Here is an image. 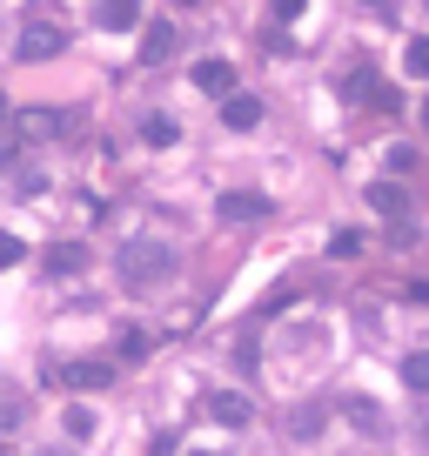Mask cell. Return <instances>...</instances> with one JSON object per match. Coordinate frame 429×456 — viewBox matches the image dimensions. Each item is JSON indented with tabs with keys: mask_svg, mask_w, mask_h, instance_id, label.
Listing matches in <instances>:
<instances>
[{
	"mask_svg": "<svg viewBox=\"0 0 429 456\" xmlns=\"http://www.w3.org/2000/svg\"><path fill=\"white\" fill-rule=\"evenodd\" d=\"M115 370L121 362H108V356H74V362H54V370H47V383H61V389H108L115 383Z\"/></svg>",
	"mask_w": 429,
	"mask_h": 456,
	"instance_id": "3",
	"label": "cell"
},
{
	"mask_svg": "<svg viewBox=\"0 0 429 456\" xmlns=\"http://www.w3.org/2000/svg\"><path fill=\"white\" fill-rule=\"evenodd\" d=\"M369 208L383 215L389 228H402V222H409V195H402V182H369Z\"/></svg>",
	"mask_w": 429,
	"mask_h": 456,
	"instance_id": "7",
	"label": "cell"
},
{
	"mask_svg": "<svg viewBox=\"0 0 429 456\" xmlns=\"http://www.w3.org/2000/svg\"><path fill=\"white\" fill-rule=\"evenodd\" d=\"M195 456H208V450H195Z\"/></svg>",
	"mask_w": 429,
	"mask_h": 456,
	"instance_id": "24",
	"label": "cell"
},
{
	"mask_svg": "<svg viewBox=\"0 0 429 456\" xmlns=\"http://www.w3.org/2000/svg\"><path fill=\"white\" fill-rule=\"evenodd\" d=\"M329 256L336 262H356L362 256V228H336V235H329Z\"/></svg>",
	"mask_w": 429,
	"mask_h": 456,
	"instance_id": "15",
	"label": "cell"
},
{
	"mask_svg": "<svg viewBox=\"0 0 429 456\" xmlns=\"http://www.w3.org/2000/svg\"><path fill=\"white\" fill-rule=\"evenodd\" d=\"M142 142L148 148H174V142H182V121H174V114H142Z\"/></svg>",
	"mask_w": 429,
	"mask_h": 456,
	"instance_id": "12",
	"label": "cell"
},
{
	"mask_svg": "<svg viewBox=\"0 0 429 456\" xmlns=\"http://www.w3.org/2000/svg\"><path fill=\"white\" fill-rule=\"evenodd\" d=\"M174 47H182V34H174L168 20H155V28L142 34V68H161V61H168Z\"/></svg>",
	"mask_w": 429,
	"mask_h": 456,
	"instance_id": "9",
	"label": "cell"
},
{
	"mask_svg": "<svg viewBox=\"0 0 429 456\" xmlns=\"http://www.w3.org/2000/svg\"><path fill=\"white\" fill-rule=\"evenodd\" d=\"M94 20H101L108 34H128L134 20H142V0H101V7H94Z\"/></svg>",
	"mask_w": 429,
	"mask_h": 456,
	"instance_id": "10",
	"label": "cell"
},
{
	"mask_svg": "<svg viewBox=\"0 0 429 456\" xmlns=\"http://www.w3.org/2000/svg\"><path fill=\"white\" fill-rule=\"evenodd\" d=\"M349 423H356V429H362V436H389V416H383V410H376V403H362V396H356V403H349Z\"/></svg>",
	"mask_w": 429,
	"mask_h": 456,
	"instance_id": "14",
	"label": "cell"
},
{
	"mask_svg": "<svg viewBox=\"0 0 429 456\" xmlns=\"http://www.w3.org/2000/svg\"><path fill=\"white\" fill-rule=\"evenodd\" d=\"M222 128H235V134L262 128V94H229L222 101Z\"/></svg>",
	"mask_w": 429,
	"mask_h": 456,
	"instance_id": "8",
	"label": "cell"
},
{
	"mask_svg": "<svg viewBox=\"0 0 429 456\" xmlns=\"http://www.w3.org/2000/svg\"><path fill=\"white\" fill-rule=\"evenodd\" d=\"M68 436H74V443L94 436V410H87V403H74V410H68Z\"/></svg>",
	"mask_w": 429,
	"mask_h": 456,
	"instance_id": "18",
	"label": "cell"
},
{
	"mask_svg": "<svg viewBox=\"0 0 429 456\" xmlns=\"http://www.w3.org/2000/svg\"><path fill=\"white\" fill-rule=\"evenodd\" d=\"M369 14H383V20H396V0H362Z\"/></svg>",
	"mask_w": 429,
	"mask_h": 456,
	"instance_id": "22",
	"label": "cell"
},
{
	"mask_svg": "<svg viewBox=\"0 0 429 456\" xmlns=\"http://www.w3.org/2000/svg\"><path fill=\"white\" fill-rule=\"evenodd\" d=\"M115 269H121V282H128V289H155V282H168V275H174V248L168 242H128L115 256Z\"/></svg>",
	"mask_w": 429,
	"mask_h": 456,
	"instance_id": "1",
	"label": "cell"
},
{
	"mask_svg": "<svg viewBox=\"0 0 429 456\" xmlns=\"http://www.w3.org/2000/svg\"><path fill=\"white\" fill-rule=\"evenodd\" d=\"M402 383H409V389H429V349H409V356H402Z\"/></svg>",
	"mask_w": 429,
	"mask_h": 456,
	"instance_id": "16",
	"label": "cell"
},
{
	"mask_svg": "<svg viewBox=\"0 0 429 456\" xmlns=\"http://www.w3.org/2000/svg\"><path fill=\"white\" fill-rule=\"evenodd\" d=\"M423 7H429V0H423Z\"/></svg>",
	"mask_w": 429,
	"mask_h": 456,
	"instance_id": "25",
	"label": "cell"
},
{
	"mask_svg": "<svg viewBox=\"0 0 429 456\" xmlns=\"http://www.w3.org/2000/svg\"><path fill=\"white\" fill-rule=\"evenodd\" d=\"M68 128H74V114H68V108H14V121H7L14 148H41V142H61Z\"/></svg>",
	"mask_w": 429,
	"mask_h": 456,
	"instance_id": "2",
	"label": "cell"
},
{
	"mask_svg": "<svg viewBox=\"0 0 429 456\" xmlns=\"http://www.w3.org/2000/svg\"><path fill=\"white\" fill-rule=\"evenodd\" d=\"M14 262H28V242H20V235H0V269H14Z\"/></svg>",
	"mask_w": 429,
	"mask_h": 456,
	"instance_id": "20",
	"label": "cell"
},
{
	"mask_svg": "<svg viewBox=\"0 0 429 456\" xmlns=\"http://www.w3.org/2000/svg\"><path fill=\"white\" fill-rule=\"evenodd\" d=\"M315 429H322V410H315V403H302V410L288 416V436H302V443H309Z\"/></svg>",
	"mask_w": 429,
	"mask_h": 456,
	"instance_id": "17",
	"label": "cell"
},
{
	"mask_svg": "<svg viewBox=\"0 0 429 456\" xmlns=\"http://www.w3.org/2000/svg\"><path fill=\"white\" fill-rule=\"evenodd\" d=\"M302 7H309V0H275V20H295Z\"/></svg>",
	"mask_w": 429,
	"mask_h": 456,
	"instance_id": "21",
	"label": "cell"
},
{
	"mask_svg": "<svg viewBox=\"0 0 429 456\" xmlns=\"http://www.w3.org/2000/svg\"><path fill=\"white\" fill-rule=\"evenodd\" d=\"M47 269H54V275H81L87 269V248L81 242H54V248H47Z\"/></svg>",
	"mask_w": 429,
	"mask_h": 456,
	"instance_id": "13",
	"label": "cell"
},
{
	"mask_svg": "<svg viewBox=\"0 0 429 456\" xmlns=\"http://www.w3.org/2000/svg\"><path fill=\"white\" fill-rule=\"evenodd\" d=\"M201 416H208L214 429H229V436H235V429H248V423H255V403H248L242 389H214V396L201 403Z\"/></svg>",
	"mask_w": 429,
	"mask_h": 456,
	"instance_id": "5",
	"label": "cell"
},
{
	"mask_svg": "<svg viewBox=\"0 0 429 456\" xmlns=\"http://www.w3.org/2000/svg\"><path fill=\"white\" fill-rule=\"evenodd\" d=\"M195 87H201V94H222V101H229L235 68H229V61H195Z\"/></svg>",
	"mask_w": 429,
	"mask_h": 456,
	"instance_id": "11",
	"label": "cell"
},
{
	"mask_svg": "<svg viewBox=\"0 0 429 456\" xmlns=\"http://www.w3.org/2000/svg\"><path fill=\"white\" fill-rule=\"evenodd\" d=\"M61 47H68V28H54V20H28V28H20V47H14V54L41 68V61H61Z\"/></svg>",
	"mask_w": 429,
	"mask_h": 456,
	"instance_id": "6",
	"label": "cell"
},
{
	"mask_svg": "<svg viewBox=\"0 0 429 456\" xmlns=\"http://www.w3.org/2000/svg\"><path fill=\"white\" fill-rule=\"evenodd\" d=\"M423 128H429V101H423Z\"/></svg>",
	"mask_w": 429,
	"mask_h": 456,
	"instance_id": "23",
	"label": "cell"
},
{
	"mask_svg": "<svg viewBox=\"0 0 429 456\" xmlns=\"http://www.w3.org/2000/svg\"><path fill=\"white\" fill-rule=\"evenodd\" d=\"M402 68H409L416 81H429V41H409V47H402Z\"/></svg>",
	"mask_w": 429,
	"mask_h": 456,
	"instance_id": "19",
	"label": "cell"
},
{
	"mask_svg": "<svg viewBox=\"0 0 429 456\" xmlns=\"http://www.w3.org/2000/svg\"><path fill=\"white\" fill-rule=\"evenodd\" d=\"M269 215H275V201L262 195V188H235V195L214 201V222H229V228H255V222H269Z\"/></svg>",
	"mask_w": 429,
	"mask_h": 456,
	"instance_id": "4",
	"label": "cell"
}]
</instances>
